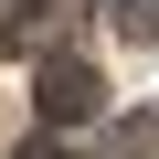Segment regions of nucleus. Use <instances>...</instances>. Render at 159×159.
<instances>
[{
  "label": "nucleus",
  "mask_w": 159,
  "mask_h": 159,
  "mask_svg": "<svg viewBox=\"0 0 159 159\" xmlns=\"http://www.w3.org/2000/svg\"><path fill=\"white\" fill-rule=\"evenodd\" d=\"M21 159H74V148H64V138H32V148H21Z\"/></svg>",
  "instance_id": "3"
},
{
  "label": "nucleus",
  "mask_w": 159,
  "mask_h": 159,
  "mask_svg": "<svg viewBox=\"0 0 159 159\" xmlns=\"http://www.w3.org/2000/svg\"><path fill=\"white\" fill-rule=\"evenodd\" d=\"M106 11H117V32H127V43H159V0H106Z\"/></svg>",
  "instance_id": "2"
},
{
  "label": "nucleus",
  "mask_w": 159,
  "mask_h": 159,
  "mask_svg": "<svg viewBox=\"0 0 159 159\" xmlns=\"http://www.w3.org/2000/svg\"><path fill=\"white\" fill-rule=\"evenodd\" d=\"M106 96H96V64L85 53H43V74H32V117H43V138H64V127H85Z\"/></svg>",
  "instance_id": "1"
}]
</instances>
